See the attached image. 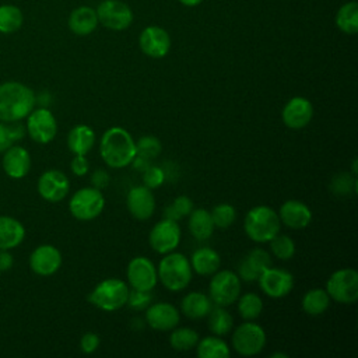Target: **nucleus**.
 <instances>
[{"instance_id": "nucleus-23", "label": "nucleus", "mask_w": 358, "mask_h": 358, "mask_svg": "<svg viewBox=\"0 0 358 358\" xmlns=\"http://www.w3.org/2000/svg\"><path fill=\"white\" fill-rule=\"evenodd\" d=\"M278 217L281 224L292 229H303L312 221L310 208L299 200H287L281 204Z\"/></svg>"}, {"instance_id": "nucleus-39", "label": "nucleus", "mask_w": 358, "mask_h": 358, "mask_svg": "<svg viewBox=\"0 0 358 358\" xmlns=\"http://www.w3.org/2000/svg\"><path fill=\"white\" fill-rule=\"evenodd\" d=\"M210 214H211L214 227L221 228V229L229 228L234 224L235 218H236L235 207L232 204H228V203L217 204L215 207H213Z\"/></svg>"}, {"instance_id": "nucleus-33", "label": "nucleus", "mask_w": 358, "mask_h": 358, "mask_svg": "<svg viewBox=\"0 0 358 358\" xmlns=\"http://www.w3.org/2000/svg\"><path fill=\"white\" fill-rule=\"evenodd\" d=\"M208 317V330L214 336H225L234 327V317L224 306H213L207 315Z\"/></svg>"}, {"instance_id": "nucleus-51", "label": "nucleus", "mask_w": 358, "mask_h": 358, "mask_svg": "<svg viewBox=\"0 0 358 358\" xmlns=\"http://www.w3.org/2000/svg\"><path fill=\"white\" fill-rule=\"evenodd\" d=\"M287 358L288 355L287 354H282V352H274V354H271V358Z\"/></svg>"}, {"instance_id": "nucleus-40", "label": "nucleus", "mask_w": 358, "mask_h": 358, "mask_svg": "<svg viewBox=\"0 0 358 358\" xmlns=\"http://www.w3.org/2000/svg\"><path fill=\"white\" fill-rule=\"evenodd\" d=\"M271 253L280 260H289L295 255V242L288 235H280V232L270 241Z\"/></svg>"}, {"instance_id": "nucleus-38", "label": "nucleus", "mask_w": 358, "mask_h": 358, "mask_svg": "<svg viewBox=\"0 0 358 358\" xmlns=\"http://www.w3.org/2000/svg\"><path fill=\"white\" fill-rule=\"evenodd\" d=\"M193 201L187 196H178L172 200L171 204H168L164 210V218H169L173 221H179L183 217L189 215L193 210Z\"/></svg>"}, {"instance_id": "nucleus-52", "label": "nucleus", "mask_w": 358, "mask_h": 358, "mask_svg": "<svg viewBox=\"0 0 358 358\" xmlns=\"http://www.w3.org/2000/svg\"><path fill=\"white\" fill-rule=\"evenodd\" d=\"M352 173L357 175V159H354V162H352Z\"/></svg>"}, {"instance_id": "nucleus-44", "label": "nucleus", "mask_w": 358, "mask_h": 358, "mask_svg": "<svg viewBox=\"0 0 358 358\" xmlns=\"http://www.w3.org/2000/svg\"><path fill=\"white\" fill-rule=\"evenodd\" d=\"M165 180V173L161 168L155 165H150L144 172H143V183L148 189H157L159 187Z\"/></svg>"}, {"instance_id": "nucleus-21", "label": "nucleus", "mask_w": 358, "mask_h": 358, "mask_svg": "<svg viewBox=\"0 0 358 358\" xmlns=\"http://www.w3.org/2000/svg\"><path fill=\"white\" fill-rule=\"evenodd\" d=\"M1 166L11 179H22L31 169V155L27 148L13 144L3 152Z\"/></svg>"}, {"instance_id": "nucleus-34", "label": "nucleus", "mask_w": 358, "mask_h": 358, "mask_svg": "<svg viewBox=\"0 0 358 358\" xmlns=\"http://www.w3.org/2000/svg\"><path fill=\"white\" fill-rule=\"evenodd\" d=\"M169 336V344L176 351H189L196 347L200 340L196 330L190 327H175Z\"/></svg>"}, {"instance_id": "nucleus-47", "label": "nucleus", "mask_w": 358, "mask_h": 358, "mask_svg": "<svg viewBox=\"0 0 358 358\" xmlns=\"http://www.w3.org/2000/svg\"><path fill=\"white\" fill-rule=\"evenodd\" d=\"M91 183L95 189H105L109 185V173L105 169H95L91 175Z\"/></svg>"}, {"instance_id": "nucleus-19", "label": "nucleus", "mask_w": 358, "mask_h": 358, "mask_svg": "<svg viewBox=\"0 0 358 358\" xmlns=\"http://www.w3.org/2000/svg\"><path fill=\"white\" fill-rule=\"evenodd\" d=\"M180 315L179 310L168 302L150 303L145 309L147 324L158 331H168L179 324Z\"/></svg>"}, {"instance_id": "nucleus-48", "label": "nucleus", "mask_w": 358, "mask_h": 358, "mask_svg": "<svg viewBox=\"0 0 358 358\" xmlns=\"http://www.w3.org/2000/svg\"><path fill=\"white\" fill-rule=\"evenodd\" d=\"M14 264V257L10 250H0V271H8Z\"/></svg>"}, {"instance_id": "nucleus-22", "label": "nucleus", "mask_w": 358, "mask_h": 358, "mask_svg": "<svg viewBox=\"0 0 358 358\" xmlns=\"http://www.w3.org/2000/svg\"><path fill=\"white\" fill-rule=\"evenodd\" d=\"M271 266V257L267 250L256 248L250 250L238 264V277L246 282H253Z\"/></svg>"}, {"instance_id": "nucleus-29", "label": "nucleus", "mask_w": 358, "mask_h": 358, "mask_svg": "<svg viewBox=\"0 0 358 358\" xmlns=\"http://www.w3.org/2000/svg\"><path fill=\"white\" fill-rule=\"evenodd\" d=\"M211 214L206 208H193L189 214V229L199 241H207L214 232Z\"/></svg>"}, {"instance_id": "nucleus-20", "label": "nucleus", "mask_w": 358, "mask_h": 358, "mask_svg": "<svg viewBox=\"0 0 358 358\" xmlns=\"http://www.w3.org/2000/svg\"><path fill=\"white\" fill-rule=\"evenodd\" d=\"M129 213L140 221L148 220L155 211V197L152 190L147 186H134L129 190L126 197Z\"/></svg>"}, {"instance_id": "nucleus-5", "label": "nucleus", "mask_w": 358, "mask_h": 358, "mask_svg": "<svg viewBox=\"0 0 358 358\" xmlns=\"http://www.w3.org/2000/svg\"><path fill=\"white\" fill-rule=\"evenodd\" d=\"M129 287L123 280L106 278L95 285L88 294L90 303L105 312H113L123 308L127 302Z\"/></svg>"}, {"instance_id": "nucleus-1", "label": "nucleus", "mask_w": 358, "mask_h": 358, "mask_svg": "<svg viewBox=\"0 0 358 358\" xmlns=\"http://www.w3.org/2000/svg\"><path fill=\"white\" fill-rule=\"evenodd\" d=\"M35 92L18 81L0 84V122L13 123L25 119L35 108Z\"/></svg>"}, {"instance_id": "nucleus-49", "label": "nucleus", "mask_w": 358, "mask_h": 358, "mask_svg": "<svg viewBox=\"0 0 358 358\" xmlns=\"http://www.w3.org/2000/svg\"><path fill=\"white\" fill-rule=\"evenodd\" d=\"M130 165H133V166H134V169H137V171H140V172H144V171L151 165V161H150V159H147V158H144V157L136 155Z\"/></svg>"}, {"instance_id": "nucleus-45", "label": "nucleus", "mask_w": 358, "mask_h": 358, "mask_svg": "<svg viewBox=\"0 0 358 358\" xmlns=\"http://www.w3.org/2000/svg\"><path fill=\"white\" fill-rule=\"evenodd\" d=\"M99 343H101V338L96 333H92V331H87L81 336L80 338V348L84 354H92L98 350L99 347Z\"/></svg>"}, {"instance_id": "nucleus-15", "label": "nucleus", "mask_w": 358, "mask_h": 358, "mask_svg": "<svg viewBox=\"0 0 358 358\" xmlns=\"http://www.w3.org/2000/svg\"><path fill=\"white\" fill-rule=\"evenodd\" d=\"M38 193L49 203L62 201L70 190V180L59 169H48L38 179Z\"/></svg>"}, {"instance_id": "nucleus-3", "label": "nucleus", "mask_w": 358, "mask_h": 358, "mask_svg": "<svg viewBox=\"0 0 358 358\" xmlns=\"http://www.w3.org/2000/svg\"><path fill=\"white\" fill-rule=\"evenodd\" d=\"M158 280L162 285L172 292H178L185 289L193 275V270L189 259L179 252H169L161 259L157 268Z\"/></svg>"}, {"instance_id": "nucleus-43", "label": "nucleus", "mask_w": 358, "mask_h": 358, "mask_svg": "<svg viewBox=\"0 0 358 358\" xmlns=\"http://www.w3.org/2000/svg\"><path fill=\"white\" fill-rule=\"evenodd\" d=\"M152 301L151 291H141V289H129V296L126 305H129L134 310H144Z\"/></svg>"}, {"instance_id": "nucleus-24", "label": "nucleus", "mask_w": 358, "mask_h": 358, "mask_svg": "<svg viewBox=\"0 0 358 358\" xmlns=\"http://www.w3.org/2000/svg\"><path fill=\"white\" fill-rule=\"evenodd\" d=\"M24 225L14 217L0 215V250H11L22 243Z\"/></svg>"}, {"instance_id": "nucleus-28", "label": "nucleus", "mask_w": 358, "mask_h": 358, "mask_svg": "<svg viewBox=\"0 0 358 358\" xmlns=\"http://www.w3.org/2000/svg\"><path fill=\"white\" fill-rule=\"evenodd\" d=\"M95 144V133L88 124H77L67 134V147L74 155H87Z\"/></svg>"}, {"instance_id": "nucleus-17", "label": "nucleus", "mask_w": 358, "mask_h": 358, "mask_svg": "<svg viewBox=\"0 0 358 358\" xmlns=\"http://www.w3.org/2000/svg\"><path fill=\"white\" fill-rule=\"evenodd\" d=\"M62 266V253L53 245H39L29 256L31 270L42 277L55 274Z\"/></svg>"}, {"instance_id": "nucleus-46", "label": "nucleus", "mask_w": 358, "mask_h": 358, "mask_svg": "<svg viewBox=\"0 0 358 358\" xmlns=\"http://www.w3.org/2000/svg\"><path fill=\"white\" fill-rule=\"evenodd\" d=\"M70 169L76 176H84L90 171V162L85 155H74L70 164Z\"/></svg>"}, {"instance_id": "nucleus-12", "label": "nucleus", "mask_w": 358, "mask_h": 358, "mask_svg": "<svg viewBox=\"0 0 358 358\" xmlns=\"http://www.w3.org/2000/svg\"><path fill=\"white\" fill-rule=\"evenodd\" d=\"M180 227L178 221L162 218L157 222L148 235V242L152 250L159 255L169 253L175 250L180 242Z\"/></svg>"}, {"instance_id": "nucleus-10", "label": "nucleus", "mask_w": 358, "mask_h": 358, "mask_svg": "<svg viewBox=\"0 0 358 358\" xmlns=\"http://www.w3.org/2000/svg\"><path fill=\"white\" fill-rule=\"evenodd\" d=\"M95 11L98 21L112 31L127 29L134 18L131 8L119 0H103L98 4Z\"/></svg>"}, {"instance_id": "nucleus-37", "label": "nucleus", "mask_w": 358, "mask_h": 358, "mask_svg": "<svg viewBox=\"0 0 358 358\" xmlns=\"http://www.w3.org/2000/svg\"><path fill=\"white\" fill-rule=\"evenodd\" d=\"M27 134L25 126L18 122L4 123L0 122V152H4L15 141H20Z\"/></svg>"}, {"instance_id": "nucleus-13", "label": "nucleus", "mask_w": 358, "mask_h": 358, "mask_svg": "<svg viewBox=\"0 0 358 358\" xmlns=\"http://www.w3.org/2000/svg\"><path fill=\"white\" fill-rule=\"evenodd\" d=\"M126 275L130 287L141 291H152L158 281L155 264L144 256H137L129 262Z\"/></svg>"}, {"instance_id": "nucleus-11", "label": "nucleus", "mask_w": 358, "mask_h": 358, "mask_svg": "<svg viewBox=\"0 0 358 358\" xmlns=\"http://www.w3.org/2000/svg\"><path fill=\"white\" fill-rule=\"evenodd\" d=\"M25 129L35 143L48 144L56 137L57 122L48 108H34L27 116Z\"/></svg>"}, {"instance_id": "nucleus-31", "label": "nucleus", "mask_w": 358, "mask_h": 358, "mask_svg": "<svg viewBox=\"0 0 358 358\" xmlns=\"http://www.w3.org/2000/svg\"><path fill=\"white\" fill-rule=\"evenodd\" d=\"M331 298L324 288H312L302 296V309L309 316H319L327 310Z\"/></svg>"}, {"instance_id": "nucleus-30", "label": "nucleus", "mask_w": 358, "mask_h": 358, "mask_svg": "<svg viewBox=\"0 0 358 358\" xmlns=\"http://www.w3.org/2000/svg\"><path fill=\"white\" fill-rule=\"evenodd\" d=\"M196 352L199 358H229L231 350L220 336H207L197 341Z\"/></svg>"}, {"instance_id": "nucleus-26", "label": "nucleus", "mask_w": 358, "mask_h": 358, "mask_svg": "<svg viewBox=\"0 0 358 358\" xmlns=\"http://www.w3.org/2000/svg\"><path fill=\"white\" fill-rule=\"evenodd\" d=\"M189 262H190L192 270L200 275H213L215 271H218L221 266L220 255L208 246H201L196 249L192 253V257Z\"/></svg>"}, {"instance_id": "nucleus-25", "label": "nucleus", "mask_w": 358, "mask_h": 358, "mask_svg": "<svg viewBox=\"0 0 358 358\" xmlns=\"http://www.w3.org/2000/svg\"><path fill=\"white\" fill-rule=\"evenodd\" d=\"M98 15L96 11L88 6L77 7L71 11L69 17V28L73 34L85 36L95 31L98 27Z\"/></svg>"}, {"instance_id": "nucleus-16", "label": "nucleus", "mask_w": 358, "mask_h": 358, "mask_svg": "<svg viewBox=\"0 0 358 358\" xmlns=\"http://www.w3.org/2000/svg\"><path fill=\"white\" fill-rule=\"evenodd\" d=\"M138 45L145 56L152 59H161L166 56L171 49V36L164 28L150 25L141 31Z\"/></svg>"}, {"instance_id": "nucleus-35", "label": "nucleus", "mask_w": 358, "mask_h": 358, "mask_svg": "<svg viewBox=\"0 0 358 358\" xmlns=\"http://www.w3.org/2000/svg\"><path fill=\"white\" fill-rule=\"evenodd\" d=\"M238 301V312L245 320H255L263 310V301L255 292H246Z\"/></svg>"}, {"instance_id": "nucleus-27", "label": "nucleus", "mask_w": 358, "mask_h": 358, "mask_svg": "<svg viewBox=\"0 0 358 358\" xmlns=\"http://www.w3.org/2000/svg\"><path fill=\"white\" fill-rule=\"evenodd\" d=\"M213 305L214 303L211 302L208 295H206L203 292H199V291H193V292L186 294L182 298L180 312L186 317L197 320V319L206 317L208 315V312L211 310Z\"/></svg>"}, {"instance_id": "nucleus-8", "label": "nucleus", "mask_w": 358, "mask_h": 358, "mask_svg": "<svg viewBox=\"0 0 358 358\" xmlns=\"http://www.w3.org/2000/svg\"><path fill=\"white\" fill-rule=\"evenodd\" d=\"M105 207V197L99 189L81 187L69 201L71 215L80 221H91L96 218Z\"/></svg>"}, {"instance_id": "nucleus-7", "label": "nucleus", "mask_w": 358, "mask_h": 358, "mask_svg": "<svg viewBox=\"0 0 358 358\" xmlns=\"http://www.w3.org/2000/svg\"><path fill=\"white\" fill-rule=\"evenodd\" d=\"M232 347L242 357H253L263 351L267 337L264 329L252 322L246 320L239 324L232 333Z\"/></svg>"}, {"instance_id": "nucleus-32", "label": "nucleus", "mask_w": 358, "mask_h": 358, "mask_svg": "<svg viewBox=\"0 0 358 358\" xmlns=\"http://www.w3.org/2000/svg\"><path fill=\"white\" fill-rule=\"evenodd\" d=\"M337 28L348 35L358 32V4L357 1H348L343 4L336 14Z\"/></svg>"}, {"instance_id": "nucleus-36", "label": "nucleus", "mask_w": 358, "mask_h": 358, "mask_svg": "<svg viewBox=\"0 0 358 358\" xmlns=\"http://www.w3.org/2000/svg\"><path fill=\"white\" fill-rule=\"evenodd\" d=\"M22 13L15 6H0V32L13 34L22 25Z\"/></svg>"}, {"instance_id": "nucleus-9", "label": "nucleus", "mask_w": 358, "mask_h": 358, "mask_svg": "<svg viewBox=\"0 0 358 358\" xmlns=\"http://www.w3.org/2000/svg\"><path fill=\"white\" fill-rule=\"evenodd\" d=\"M326 291L338 303H355L358 299V271L355 268H340L334 271L326 282Z\"/></svg>"}, {"instance_id": "nucleus-18", "label": "nucleus", "mask_w": 358, "mask_h": 358, "mask_svg": "<svg viewBox=\"0 0 358 358\" xmlns=\"http://www.w3.org/2000/svg\"><path fill=\"white\" fill-rule=\"evenodd\" d=\"M313 117V105L303 96L291 98L282 108L281 119L289 129L299 130L310 123Z\"/></svg>"}, {"instance_id": "nucleus-14", "label": "nucleus", "mask_w": 358, "mask_h": 358, "mask_svg": "<svg viewBox=\"0 0 358 358\" xmlns=\"http://www.w3.org/2000/svg\"><path fill=\"white\" fill-rule=\"evenodd\" d=\"M260 289L270 298H282L294 288V275L278 267L266 268L257 278Z\"/></svg>"}, {"instance_id": "nucleus-4", "label": "nucleus", "mask_w": 358, "mask_h": 358, "mask_svg": "<svg viewBox=\"0 0 358 358\" xmlns=\"http://www.w3.org/2000/svg\"><path fill=\"white\" fill-rule=\"evenodd\" d=\"M281 221L278 213L268 206H256L245 217L246 235L256 243H267L280 232Z\"/></svg>"}, {"instance_id": "nucleus-2", "label": "nucleus", "mask_w": 358, "mask_h": 358, "mask_svg": "<svg viewBox=\"0 0 358 358\" xmlns=\"http://www.w3.org/2000/svg\"><path fill=\"white\" fill-rule=\"evenodd\" d=\"M99 152L108 166L115 169L124 168L136 157V143L126 129L115 126L102 134Z\"/></svg>"}, {"instance_id": "nucleus-6", "label": "nucleus", "mask_w": 358, "mask_h": 358, "mask_svg": "<svg viewBox=\"0 0 358 358\" xmlns=\"http://www.w3.org/2000/svg\"><path fill=\"white\" fill-rule=\"evenodd\" d=\"M241 295V278L232 270H218L214 273L210 285L208 296L217 306H229Z\"/></svg>"}, {"instance_id": "nucleus-42", "label": "nucleus", "mask_w": 358, "mask_h": 358, "mask_svg": "<svg viewBox=\"0 0 358 358\" xmlns=\"http://www.w3.org/2000/svg\"><path fill=\"white\" fill-rule=\"evenodd\" d=\"M331 190L336 194H348L350 192L355 193L357 192V179L355 175H348V173H341L333 178L331 180Z\"/></svg>"}, {"instance_id": "nucleus-50", "label": "nucleus", "mask_w": 358, "mask_h": 358, "mask_svg": "<svg viewBox=\"0 0 358 358\" xmlns=\"http://www.w3.org/2000/svg\"><path fill=\"white\" fill-rule=\"evenodd\" d=\"M203 0H179V3H182L186 7H194L197 4H200Z\"/></svg>"}, {"instance_id": "nucleus-41", "label": "nucleus", "mask_w": 358, "mask_h": 358, "mask_svg": "<svg viewBox=\"0 0 358 358\" xmlns=\"http://www.w3.org/2000/svg\"><path fill=\"white\" fill-rule=\"evenodd\" d=\"M162 151V144L155 136H143L136 143V155L144 157L147 159H154Z\"/></svg>"}]
</instances>
